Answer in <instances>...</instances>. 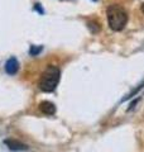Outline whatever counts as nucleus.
<instances>
[{"label":"nucleus","mask_w":144,"mask_h":152,"mask_svg":"<svg viewBox=\"0 0 144 152\" xmlns=\"http://www.w3.org/2000/svg\"><path fill=\"white\" fill-rule=\"evenodd\" d=\"M61 79V70L57 66H48L39 79V89L44 93L55 91Z\"/></svg>","instance_id":"nucleus-1"},{"label":"nucleus","mask_w":144,"mask_h":152,"mask_svg":"<svg viewBox=\"0 0 144 152\" xmlns=\"http://www.w3.org/2000/svg\"><path fill=\"white\" fill-rule=\"evenodd\" d=\"M106 15H108L109 27L113 31L119 32L125 28L128 23V14L121 7H119V5L109 7L106 10Z\"/></svg>","instance_id":"nucleus-2"},{"label":"nucleus","mask_w":144,"mask_h":152,"mask_svg":"<svg viewBox=\"0 0 144 152\" xmlns=\"http://www.w3.org/2000/svg\"><path fill=\"white\" fill-rule=\"evenodd\" d=\"M4 143L8 146V148L10 151H27L28 150V146L19 142L18 140H14V138H9V140H5Z\"/></svg>","instance_id":"nucleus-3"},{"label":"nucleus","mask_w":144,"mask_h":152,"mask_svg":"<svg viewBox=\"0 0 144 152\" xmlns=\"http://www.w3.org/2000/svg\"><path fill=\"white\" fill-rule=\"evenodd\" d=\"M18 70H19V62H18V60L15 58V57H10V58L7 61V64H5V71H7V74L14 75V74L18 72Z\"/></svg>","instance_id":"nucleus-4"},{"label":"nucleus","mask_w":144,"mask_h":152,"mask_svg":"<svg viewBox=\"0 0 144 152\" xmlns=\"http://www.w3.org/2000/svg\"><path fill=\"white\" fill-rule=\"evenodd\" d=\"M39 110L43 114H46V115H53V114L56 113V105L53 103L44 100V102H42L39 104Z\"/></svg>","instance_id":"nucleus-5"},{"label":"nucleus","mask_w":144,"mask_h":152,"mask_svg":"<svg viewBox=\"0 0 144 152\" xmlns=\"http://www.w3.org/2000/svg\"><path fill=\"white\" fill-rule=\"evenodd\" d=\"M87 27H89V29L92 33H97V32H100V29H101L100 23L96 22V20H89L87 22Z\"/></svg>","instance_id":"nucleus-6"},{"label":"nucleus","mask_w":144,"mask_h":152,"mask_svg":"<svg viewBox=\"0 0 144 152\" xmlns=\"http://www.w3.org/2000/svg\"><path fill=\"white\" fill-rule=\"evenodd\" d=\"M43 50V47L42 46H39V47H37V46H32L31 47V50H29V53L32 55V56H37L39 52Z\"/></svg>","instance_id":"nucleus-7"},{"label":"nucleus","mask_w":144,"mask_h":152,"mask_svg":"<svg viewBox=\"0 0 144 152\" xmlns=\"http://www.w3.org/2000/svg\"><path fill=\"white\" fill-rule=\"evenodd\" d=\"M34 9H36V10H38V12H39V13H43V10H42V9H41V7H39V4H36V7H34Z\"/></svg>","instance_id":"nucleus-8"},{"label":"nucleus","mask_w":144,"mask_h":152,"mask_svg":"<svg viewBox=\"0 0 144 152\" xmlns=\"http://www.w3.org/2000/svg\"><path fill=\"white\" fill-rule=\"evenodd\" d=\"M142 12L144 13V4H143V5H142Z\"/></svg>","instance_id":"nucleus-9"},{"label":"nucleus","mask_w":144,"mask_h":152,"mask_svg":"<svg viewBox=\"0 0 144 152\" xmlns=\"http://www.w3.org/2000/svg\"><path fill=\"white\" fill-rule=\"evenodd\" d=\"M94 1H96V0H94Z\"/></svg>","instance_id":"nucleus-10"}]
</instances>
